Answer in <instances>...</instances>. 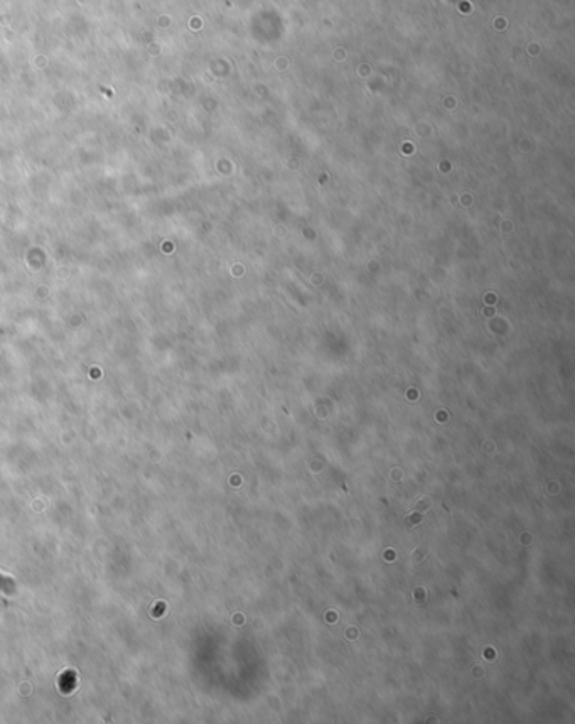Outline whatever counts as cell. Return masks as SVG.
I'll list each match as a JSON object with an SVG mask.
<instances>
[{"label":"cell","instance_id":"6da1fadb","mask_svg":"<svg viewBox=\"0 0 575 724\" xmlns=\"http://www.w3.org/2000/svg\"><path fill=\"white\" fill-rule=\"evenodd\" d=\"M0 591L7 593V594H12L15 591V582L12 577L9 576H3L2 573H0Z\"/></svg>","mask_w":575,"mask_h":724}]
</instances>
